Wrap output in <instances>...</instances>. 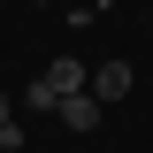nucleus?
Returning a JSON list of instances; mask_svg holds the SVG:
<instances>
[{
    "label": "nucleus",
    "instance_id": "1",
    "mask_svg": "<svg viewBox=\"0 0 153 153\" xmlns=\"http://www.w3.org/2000/svg\"><path fill=\"white\" fill-rule=\"evenodd\" d=\"M54 115H61V123H69V130H76V138H92V130H100V123H107V107H100V100H92V92H69V100H61V107H54Z\"/></svg>",
    "mask_w": 153,
    "mask_h": 153
},
{
    "label": "nucleus",
    "instance_id": "2",
    "mask_svg": "<svg viewBox=\"0 0 153 153\" xmlns=\"http://www.w3.org/2000/svg\"><path fill=\"white\" fill-rule=\"evenodd\" d=\"M84 92H92L100 107H115V100L130 92V61H107V69H92V84H84Z\"/></svg>",
    "mask_w": 153,
    "mask_h": 153
},
{
    "label": "nucleus",
    "instance_id": "3",
    "mask_svg": "<svg viewBox=\"0 0 153 153\" xmlns=\"http://www.w3.org/2000/svg\"><path fill=\"white\" fill-rule=\"evenodd\" d=\"M38 76H46V84H54L61 100H69V92H84V84H92V69H84V61H76V54H61V61H46V69H38Z\"/></svg>",
    "mask_w": 153,
    "mask_h": 153
},
{
    "label": "nucleus",
    "instance_id": "4",
    "mask_svg": "<svg viewBox=\"0 0 153 153\" xmlns=\"http://www.w3.org/2000/svg\"><path fill=\"white\" fill-rule=\"evenodd\" d=\"M23 107H31V115H54V107H61V92L46 84V76H31V84H23Z\"/></svg>",
    "mask_w": 153,
    "mask_h": 153
},
{
    "label": "nucleus",
    "instance_id": "5",
    "mask_svg": "<svg viewBox=\"0 0 153 153\" xmlns=\"http://www.w3.org/2000/svg\"><path fill=\"white\" fill-rule=\"evenodd\" d=\"M0 123H16V100H8V92H0Z\"/></svg>",
    "mask_w": 153,
    "mask_h": 153
},
{
    "label": "nucleus",
    "instance_id": "6",
    "mask_svg": "<svg viewBox=\"0 0 153 153\" xmlns=\"http://www.w3.org/2000/svg\"><path fill=\"white\" fill-rule=\"evenodd\" d=\"M38 8H46V0H38Z\"/></svg>",
    "mask_w": 153,
    "mask_h": 153
}]
</instances>
